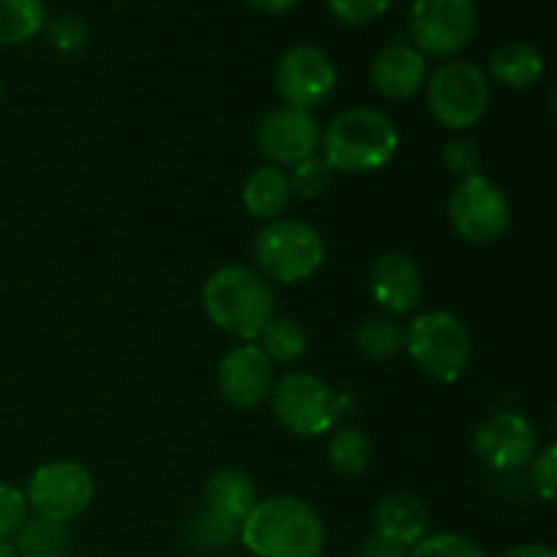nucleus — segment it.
<instances>
[{"mask_svg": "<svg viewBox=\"0 0 557 557\" xmlns=\"http://www.w3.org/2000/svg\"><path fill=\"white\" fill-rule=\"evenodd\" d=\"M239 542L253 557H321L326 528L302 498L275 495L259 500L239 522Z\"/></svg>", "mask_w": 557, "mask_h": 557, "instance_id": "f257e3e1", "label": "nucleus"}, {"mask_svg": "<svg viewBox=\"0 0 557 557\" xmlns=\"http://www.w3.org/2000/svg\"><path fill=\"white\" fill-rule=\"evenodd\" d=\"M205 313L212 324L243 343H256L275 319V292L261 272L250 267H221L201 288Z\"/></svg>", "mask_w": 557, "mask_h": 557, "instance_id": "f03ea898", "label": "nucleus"}, {"mask_svg": "<svg viewBox=\"0 0 557 557\" xmlns=\"http://www.w3.org/2000/svg\"><path fill=\"white\" fill-rule=\"evenodd\" d=\"M321 150L332 172L370 174L397 156L400 131L379 109L354 107L332 120L321 136Z\"/></svg>", "mask_w": 557, "mask_h": 557, "instance_id": "7ed1b4c3", "label": "nucleus"}, {"mask_svg": "<svg viewBox=\"0 0 557 557\" xmlns=\"http://www.w3.org/2000/svg\"><path fill=\"white\" fill-rule=\"evenodd\" d=\"M406 351L424 375L438 384H455L471 364V332L449 310H428L408 324Z\"/></svg>", "mask_w": 557, "mask_h": 557, "instance_id": "20e7f679", "label": "nucleus"}, {"mask_svg": "<svg viewBox=\"0 0 557 557\" xmlns=\"http://www.w3.org/2000/svg\"><path fill=\"white\" fill-rule=\"evenodd\" d=\"M259 270L270 281L302 283L321 270L326 259V245L313 226L292 218H275L267 223L253 243Z\"/></svg>", "mask_w": 557, "mask_h": 557, "instance_id": "39448f33", "label": "nucleus"}, {"mask_svg": "<svg viewBox=\"0 0 557 557\" xmlns=\"http://www.w3.org/2000/svg\"><path fill=\"white\" fill-rule=\"evenodd\" d=\"M348 397L330 389L326 381L310 373H292L281 379L272 389V411L275 419L294 435L302 438H319L332 433L348 413Z\"/></svg>", "mask_w": 557, "mask_h": 557, "instance_id": "423d86ee", "label": "nucleus"}, {"mask_svg": "<svg viewBox=\"0 0 557 557\" xmlns=\"http://www.w3.org/2000/svg\"><path fill=\"white\" fill-rule=\"evenodd\" d=\"M428 107L444 128H473L490 107L487 74L468 60L444 63L428 82Z\"/></svg>", "mask_w": 557, "mask_h": 557, "instance_id": "0eeeda50", "label": "nucleus"}, {"mask_svg": "<svg viewBox=\"0 0 557 557\" xmlns=\"http://www.w3.org/2000/svg\"><path fill=\"white\" fill-rule=\"evenodd\" d=\"M511 201L484 174H471L455 185L449 196V221L455 232L471 245H493L509 232Z\"/></svg>", "mask_w": 557, "mask_h": 557, "instance_id": "6e6552de", "label": "nucleus"}, {"mask_svg": "<svg viewBox=\"0 0 557 557\" xmlns=\"http://www.w3.org/2000/svg\"><path fill=\"white\" fill-rule=\"evenodd\" d=\"M27 509L36 511L38 520L65 525L74 517L85 515L96 498V479L82 462L54 460L36 468L25 490Z\"/></svg>", "mask_w": 557, "mask_h": 557, "instance_id": "1a4fd4ad", "label": "nucleus"}, {"mask_svg": "<svg viewBox=\"0 0 557 557\" xmlns=\"http://www.w3.org/2000/svg\"><path fill=\"white\" fill-rule=\"evenodd\" d=\"M476 0H413L411 38L428 58H451L476 33Z\"/></svg>", "mask_w": 557, "mask_h": 557, "instance_id": "9d476101", "label": "nucleus"}, {"mask_svg": "<svg viewBox=\"0 0 557 557\" xmlns=\"http://www.w3.org/2000/svg\"><path fill=\"white\" fill-rule=\"evenodd\" d=\"M335 63L324 49L310 47V44L288 49L275 69L277 96L286 101V107L305 109V112L321 107L335 92Z\"/></svg>", "mask_w": 557, "mask_h": 557, "instance_id": "9b49d317", "label": "nucleus"}, {"mask_svg": "<svg viewBox=\"0 0 557 557\" xmlns=\"http://www.w3.org/2000/svg\"><path fill=\"white\" fill-rule=\"evenodd\" d=\"M473 451L493 471H520L536 457L539 435L525 417L500 411L479 424L473 433Z\"/></svg>", "mask_w": 557, "mask_h": 557, "instance_id": "f8f14e48", "label": "nucleus"}, {"mask_svg": "<svg viewBox=\"0 0 557 557\" xmlns=\"http://www.w3.org/2000/svg\"><path fill=\"white\" fill-rule=\"evenodd\" d=\"M256 141L272 166H294L319 152L321 131L313 114L305 109L275 107L261 117Z\"/></svg>", "mask_w": 557, "mask_h": 557, "instance_id": "ddd939ff", "label": "nucleus"}, {"mask_svg": "<svg viewBox=\"0 0 557 557\" xmlns=\"http://www.w3.org/2000/svg\"><path fill=\"white\" fill-rule=\"evenodd\" d=\"M275 384V364L256 343H243L226 351L218 364V389L234 408H253Z\"/></svg>", "mask_w": 557, "mask_h": 557, "instance_id": "4468645a", "label": "nucleus"}, {"mask_svg": "<svg viewBox=\"0 0 557 557\" xmlns=\"http://www.w3.org/2000/svg\"><path fill=\"white\" fill-rule=\"evenodd\" d=\"M370 294L392 315H408L422 302V272L406 253H384L370 270Z\"/></svg>", "mask_w": 557, "mask_h": 557, "instance_id": "2eb2a0df", "label": "nucleus"}, {"mask_svg": "<svg viewBox=\"0 0 557 557\" xmlns=\"http://www.w3.org/2000/svg\"><path fill=\"white\" fill-rule=\"evenodd\" d=\"M370 82L384 98L406 101L428 85V60L417 47L389 44L375 54L370 65Z\"/></svg>", "mask_w": 557, "mask_h": 557, "instance_id": "dca6fc26", "label": "nucleus"}, {"mask_svg": "<svg viewBox=\"0 0 557 557\" xmlns=\"http://www.w3.org/2000/svg\"><path fill=\"white\" fill-rule=\"evenodd\" d=\"M428 506L422 500L408 493H392L375 506L373 531L381 542L408 549L428 536Z\"/></svg>", "mask_w": 557, "mask_h": 557, "instance_id": "f3484780", "label": "nucleus"}, {"mask_svg": "<svg viewBox=\"0 0 557 557\" xmlns=\"http://www.w3.org/2000/svg\"><path fill=\"white\" fill-rule=\"evenodd\" d=\"M205 504L207 515L237 525L259 504V490H256V482L245 471H239V468H223V471H218L207 482Z\"/></svg>", "mask_w": 557, "mask_h": 557, "instance_id": "a211bd4d", "label": "nucleus"}, {"mask_svg": "<svg viewBox=\"0 0 557 557\" xmlns=\"http://www.w3.org/2000/svg\"><path fill=\"white\" fill-rule=\"evenodd\" d=\"M490 74L509 90H528L544 76V54L531 44H504L490 54Z\"/></svg>", "mask_w": 557, "mask_h": 557, "instance_id": "6ab92c4d", "label": "nucleus"}, {"mask_svg": "<svg viewBox=\"0 0 557 557\" xmlns=\"http://www.w3.org/2000/svg\"><path fill=\"white\" fill-rule=\"evenodd\" d=\"M292 201L288 177L281 166H261L245 180L243 205L245 210L261 221H275Z\"/></svg>", "mask_w": 557, "mask_h": 557, "instance_id": "aec40b11", "label": "nucleus"}, {"mask_svg": "<svg viewBox=\"0 0 557 557\" xmlns=\"http://www.w3.org/2000/svg\"><path fill=\"white\" fill-rule=\"evenodd\" d=\"M47 25L44 0H0V44L20 47L33 41Z\"/></svg>", "mask_w": 557, "mask_h": 557, "instance_id": "412c9836", "label": "nucleus"}, {"mask_svg": "<svg viewBox=\"0 0 557 557\" xmlns=\"http://www.w3.org/2000/svg\"><path fill=\"white\" fill-rule=\"evenodd\" d=\"M16 557H69L71 536L69 528L49 520H27L16 531Z\"/></svg>", "mask_w": 557, "mask_h": 557, "instance_id": "4be33fe9", "label": "nucleus"}, {"mask_svg": "<svg viewBox=\"0 0 557 557\" xmlns=\"http://www.w3.org/2000/svg\"><path fill=\"white\" fill-rule=\"evenodd\" d=\"M332 468L343 476H357L368 468L370 462V441L354 424H343V428L332 430L330 446H326Z\"/></svg>", "mask_w": 557, "mask_h": 557, "instance_id": "5701e85b", "label": "nucleus"}, {"mask_svg": "<svg viewBox=\"0 0 557 557\" xmlns=\"http://www.w3.org/2000/svg\"><path fill=\"white\" fill-rule=\"evenodd\" d=\"M259 348L270 357V362H294L308 348V335L302 324L294 319H272L259 337Z\"/></svg>", "mask_w": 557, "mask_h": 557, "instance_id": "b1692460", "label": "nucleus"}, {"mask_svg": "<svg viewBox=\"0 0 557 557\" xmlns=\"http://www.w3.org/2000/svg\"><path fill=\"white\" fill-rule=\"evenodd\" d=\"M357 346L370 359H389L406 348V326L392 319H373L357 332Z\"/></svg>", "mask_w": 557, "mask_h": 557, "instance_id": "393cba45", "label": "nucleus"}, {"mask_svg": "<svg viewBox=\"0 0 557 557\" xmlns=\"http://www.w3.org/2000/svg\"><path fill=\"white\" fill-rule=\"evenodd\" d=\"M288 169H292V172L286 174L288 188H292V194L302 196V199H315V196L324 194L332 183V166L324 161V156H319V152L305 158V161L294 163V166Z\"/></svg>", "mask_w": 557, "mask_h": 557, "instance_id": "a878e982", "label": "nucleus"}, {"mask_svg": "<svg viewBox=\"0 0 557 557\" xmlns=\"http://www.w3.org/2000/svg\"><path fill=\"white\" fill-rule=\"evenodd\" d=\"M406 557H487L476 542L460 533H430L419 539Z\"/></svg>", "mask_w": 557, "mask_h": 557, "instance_id": "bb28decb", "label": "nucleus"}, {"mask_svg": "<svg viewBox=\"0 0 557 557\" xmlns=\"http://www.w3.org/2000/svg\"><path fill=\"white\" fill-rule=\"evenodd\" d=\"M44 30H47L49 44H52L58 52H65V54L79 52V49L87 44V36H90L85 22L74 14L54 16V20H49L47 25H44Z\"/></svg>", "mask_w": 557, "mask_h": 557, "instance_id": "cd10ccee", "label": "nucleus"}, {"mask_svg": "<svg viewBox=\"0 0 557 557\" xmlns=\"http://www.w3.org/2000/svg\"><path fill=\"white\" fill-rule=\"evenodd\" d=\"M27 498L14 484H0V539L16 536L27 522Z\"/></svg>", "mask_w": 557, "mask_h": 557, "instance_id": "c85d7f7f", "label": "nucleus"}, {"mask_svg": "<svg viewBox=\"0 0 557 557\" xmlns=\"http://www.w3.org/2000/svg\"><path fill=\"white\" fill-rule=\"evenodd\" d=\"M395 0H330L332 14L346 25H370L389 11Z\"/></svg>", "mask_w": 557, "mask_h": 557, "instance_id": "c756f323", "label": "nucleus"}, {"mask_svg": "<svg viewBox=\"0 0 557 557\" xmlns=\"http://www.w3.org/2000/svg\"><path fill=\"white\" fill-rule=\"evenodd\" d=\"M444 163L457 177H471L482 169V150L473 139H451L444 147Z\"/></svg>", "mask_w": 557, "mask_h": 557, "instance_id": "7c9ffc66", "label": "nucleus"}, {"mask_svg": "<svg viewBox=\"0 0 557 557\" xmlns=\"http://www.w3.org/2000/svg\"><path fill=\"white\" fill-rule=\"evenodd\" d=\"M533 487L547 504H553L557 493V446L549 444L533 457Z\"/></svg>", "mask_w": 557, "mask_h": 557, "instance_id": "2f4dec72", "label": "nucleus"}, {"mask_svg": "<svg viewBox=\"0 0 557 557\" xmlns=\"http://www.w3.org/2000/svg\"><path fill=\"white\" fill-rule=\"evenodd\" d=\"M500 557H557L555 549L544 547V544H517V547L506 549Z\"/></svg>", "mask_w": 557, "mask_h": 557, "instance_id": "473e14b6", "label": "nucleus"}, {"mask_svg": "<svg viewBox=\"0 0 557 557\" xmlns=\"http://www.w3.org/2000/svg\"><path fill=\"white\" fill-rule=\"evenodd\" d=\"M248 3L253 5V9L264 11V14H286V11H292L299 0H248Z\"/></svg>", "mask_w": 557, "mask_h": 557, "instance_id": "72a5a7b5", "label": "nucleus"}, {"mask_svg": "<svg viewBox=\"0 0 557 557\" xmlns=\"http://www.w3.org/2000/svg\"><path fill=\"white\" fill-rule=\"evenodd\" d=\"M364 557H406V549L381 542V539H373V542L368 544V549H364Z\"/></svg>", "mask_w": 557, "mask_h": 557, "instance_id": "f704fd0d", "label": "nucleus"}, {"mask_svg": "<svg viewBox=\"0 0 557 557\" xmlns=\"http://www.w3.org/2000/svg\"><path fill=\"white\" fill-rule=\"evenodd\" d=\"M0 557H16L14 542H11V539H0Z\"/></svg>", "mask_w": 557, "mask_h": 557, "instance_id": "c9c22d12", "label": "nucleus"}, {"mask_svg": "<svg viewBox=\"0 0 557 557\" xmlns=\"http://www.w3.org/2000/svg\"><path fill=\"white\" fill-rule=\"evenodd\" d=\"M0 101H3V76H0Z\"/></svg>", "mask_w": 557, "mask_h": 557, "instance_id": "e433bc0d", "label": "nucleus"}]
</instances>
